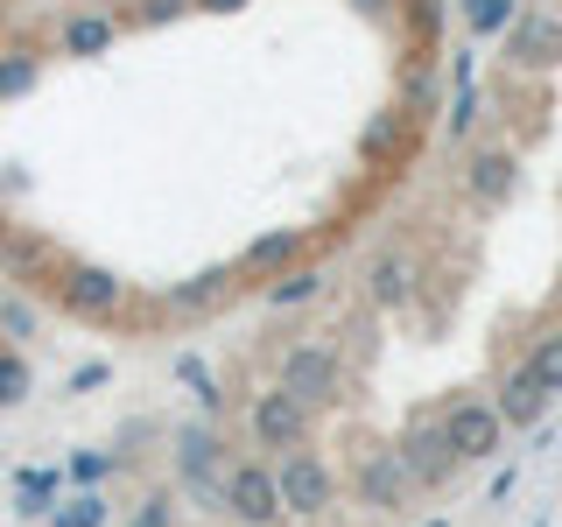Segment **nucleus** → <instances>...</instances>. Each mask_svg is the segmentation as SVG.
I'll use <instances>...</instances> for the list:
<instances>
[{
	"instance_id": "nucleus-9",
	"label": "nucleus",
	"mask_w": 562,
	"mask_h": 527,
	"mask_svg": "<svg viewBox=\"0 0 562 527\" xmlns=\"http://www.w3.org/2000/svg\"><path fill=\"white\" fill-rule=\"evenodd\" d=\"M506 64L514 70H555L562 64V22L541 8H527L514 29H506Z\"/></svg>"
},
{
	"instance_id": "nucleus-15",
	"label": "nucleus",
	"mask_w": 562,
	"mask_h": 527,
	"mask_svg": "<svg viewBox=\"0 0 562 527\" xmlns=\"http://www.w3.org/2000/svg\"><path fill=\"white\" fill-rule=\"evenodd\" d=\"M366 289H373V303H380V310H401V303L415 295V268H408L401 254H380V260H373V274H366Z\"/></svg>"
},
{
	"instance_id": "nucleus-1",
	"label": "nucleus",
	"mask_w": 562,
	"mask_h": 527,
	"mask_svg": "<svg viewBox=\"0 0 562 527\" xmlns=\"http://www.w3.org/2000/svg\"><path fill=\"white\" fill-rule=\"evenodd\" d=\"M57 303H64L70 316H85V324H105V316L127 303V281H120L113 268H92V260H64Z\"/></svg>"
},
{
	"instance_id": "nucleus-18",
	"label": "nucleus",
	"mask_w": 562,
	"mask_h": 527,
	"mask_svg": "<svg viewBox=\"0 0 562 527\" xmlns=\"http://www.w3.org/2000/svg\"><path fill=\"white\" fill-rule=\"evenodd\" d=\"M401 141H415V113H386V120H373V134H366V162H386V148L401 155Z\"/></svg>"
},
{
	"instance_id": "nucleus-26",
	"label": "nucleus",
	"mask_w": 562,
	"mask_h": 527,
	"mask_svg": "<svg viewBox=\"0 0 562 527\" xmlns=\"http://www.w3.org/2000/svg\"><path fill=\"white\" fill-rule=\"evenodd\" d=\"M408 29H415V43H436V29H443V0H408Z\"/></svg>"
},
{
	"instance_id": "nucleus-22",
	"label": "nucleus",
	"mask_w": 562,
	"mask_h": 527,
	"mask_svg": "<svg viewBox=\"0 0 562 527\" xmlns=\"http://www.w3.org/2000/svg\"><path fill=\"white\" fill-rule=\"evenodd\" d=\"M57 492H64V479H57V471H29V479H22V500H14V514H49V500H57Z\"/></svg>"
},
{
	"instance_id": "nucleus-5",
	"label": "nucleus",
	"mask_w": 562,
	"mask_h": 527,
	"mask_svg": "<svg viewBox=\"0 0 562 527\" xmlns=\"http://www.w3.org/2000/svg\"><path fill=\"white\" fill-rule=\"evenodd\" d=\"M120 35H127V14H113V8H70L64 22H57V57H70V64L113 57Z\"/></svg>"
},
{
	"instance_id": "nucleus-21",
	"label": "nucleus",
	"mask_w": 562,
	"mask_h": 527,
	"mask_svg": "<svg viewBox=\"0 0 562 527\" xmlns=\"http://www.w3.org/2000/svg\"><path fill=\"white\" fill-rule=\"evenodd\" d=\"M105 514H113V506H105L99 492H78V500H64L57 514H49V527H105Z\"/></svg>"
},
{
	"instance_id": "nucleus-12",
	"label": "nucleus",
	"mask_w": 562,
	"mask_h": 527,
	"mask_svg": "<svg viewBox=\"0 0 562 527\" xmlns=\"http://www.w3.org/2000/svg\"><path fill=\"white\" fill-rule=\"evenodd\" d=\"M514 183H520V162H514V148H479V155H471V169H464V190H471V204L499 211L506 198H514Z\"/></svg>"
},
{
	"instance_id": "nucleus-13",
	"label": "nucleus",
	"mask_w": 562,
	"mask_h": 527,
	"mask_svg": "<svg viewBox=\"0 0 562 527\" xmlns=\"http://www.w3.org/2000/svg\"><path fill=\"white\" fill-rule=\"evenodd\" d=\"M295 260H303V233L289 225V233H260L254 246H246V254H239V274H254V281H281V274L295 268Z\"/></svg>"
},
{
	"instance_id": "nucleus-7",
	"label": "nucleus",
	"mask_w": 562,
	"mask_h": 527,
	"mask_svg": "<svg viewBox=\"0 0 562 527\" xmlns=\"http://www.w3.org/2000/svg\"><path fill=\"white\" fill-rule=\"evenodd\" d=\"M254 444L260 450H303L310 444V401H295L289 386L254 401Z\"/></svg>"
},
{
	"instance_id": "nucleus-10",
	"label": "nucleus",
	"mask_w": 562,
	"mask_h": 527,
	"mask_svg": "<svg viewBox=\"0 0 562 527\" xmlns=\"http://www.w3.org/2000/svg\"><path fill=\"white\" fill-rule=\"evenodd\" d=\"M176 471H183V485H190V492H198V500H218V506H225V471H218V436H211V429H204V422H198V429H183V436H176Z\"/></svg>"
},
{
	"instance_id": "nucleus-24",
	"label": "nucleus",
	"mask_w": 562,
	"mask_h": 527,
	"mask_svg": "<svg viewBox=\"0 0 562 527\" xmlns=\"http://www.w3.org/2000/svg\"><path fill=\"white\" fill-rule=\"evenodd\" d=\"M520 22V0H471V29L479 35H506Z\"/></svg>"
},
{
	"instance_id": "nucleus-19",
	"label": "nucleus",
	"mask_w": 562,
	"mask_h": 527,
	"mask_svg": "<svg viewBox=\"0 0 562 527\" xmlns=\"http://www.w3.org/2000/svg\"><path fill=\"white\" fill-rule=\"evenodd\" d=\"M29 386H35L29 359H22L14 345H0V408H22V401H29Z\"/></svg>"
},
{
	"instance_id": "nucleus-31",
	"label": "nucleus",
	"mask_w": 562,
	"mask_h": 527,
	"mask_svg": "<svg viewBox=\"0 0 562 527\" xmlns=\"http://www.w3.org/2000/svg\"><path fill=\"white\" fill-rule=\"evenodd\" d=\"M246 0H198V14H239Z\"/></svg>"
},
{
	"instance_id": "nucleus-4",
	"label": "nucleus",
	"mask_w": 562,
	"mask_h": 527,
	"mask_svg": "<svg viewBox=\"0 0 562 527\" xmlns=\"http://www.w3.org/2000/svg\"><path fill=\"white\" fill-rule=\"evenodd\" d=\"M281 386H289L295 401H310V408H330V401L345 394V366L330 345H295L289 359H281Z\"/></svg>"
},
{
	"instance_id": "nucleus-25",
	"label": "nucleus",
	"mask_w": 562,
	"mask_h": 527,
	"mask_svg": "<svg viewBox=\"0 0 562 527\" xmlns=\"http://www.w3.org/2000/svg\"><path fill=\"white\" fill-rule=\"evenodd\" d=\"M218 289H233V274H225V268H211V274L190 281V289H176V310H198V303H211Z\"/></svg>"
},
{
	"instance_id": "nucleus-23",
	"label": "nucleus",
	"mask_w": 562,
	"mask_h": 527,
	"mask_svg": "<svg viewBox=\"0 0 562 527\" xmlns=\"http://www.w3.org/2000/svg\"><path fill=\"white\" fill-rule=\"evenodd\" d=\"M183 14H198V0H134L127 22L134 29H162V22H183Z\"/></svg>"
},
{
	"instance_id": "nucleus-14",
	"label": "nucleus",
	"mask_w": 562,
	"mask_h": 527,
	"mask_svg": "<svg viewBox=\"0 0 562 527\" xmlns=\"http://www.w3.org/2000/svg\"><path fill=\"white\" fill-rule=\"evenodd\" d=\"M492 408H499L506 429H535V422L549 415V386H535L527 373H506V386H499V401H492Z\"/></svg>"
},
{
	"instance_id": "nucleus-27",
	"label": "nucleus",
	"mask_w": 562,
	"mask_h": 527,
	"mask_svg": "<svg viewBox=\"0 0 562 527\" xmlns=\"http://www.w3.org/2000/svg\"><path fill=\"white\" fill-rule=\"evenodd\" d=\"M176 373H183L190 386H198V401H204V408H211V415H218V401H225V394H218V380H211V373H204V366H198V359H176Z\"/></svg>"
},
{
	"instance_id": "nucleus-11",
	"label": "nucleus",
	"mask_w": 562,
	"mask_h": 527,
	"mask_svg": "<svg viewBox=\"0 0 562 527\" xmlns=\"http://www.w3.org/2000/svg\"><path fill=\"white\" fill-rule=\"evenodd\" d=\"M408 492H415V479H408V464H401V450H373L359 464V500L373 506V514H401Z\"/></svg>"
},
{
	"instance_id": "nucleus-32",
	"label": "nucleus",
	"mask_w": 562,
	"mask_h": 527,
	"mask_svg": "<svg viewBox=\"0 0 562 527\" xmlns=\"http://www.w3.org/2000/svg\"><path fill=\"white\" fill-rule=\"evenodd\" d=\"M359 8H366V14H386V0H359Z\"/></svg>"
},
{
	"instance_id": "nucleus-3",
	"label": "nucleus",
	"mask_w": 562,
	"mask_h": 527,
	"mask_svg": "<svg viewBox=\"0 0 562 527\" xmlns=\"http://www.w3.org/2000/svg\"><path fill=\"white\" fill-rule=\"evenodd\" d=\"M274 479H281V506H289L295 520H316L330 500H338V479H330V464L316 450H289L274 464Z\"/></svg>"
},
{
	"instance_id": "nucleus-8",
	"label": "nucleus",
	"mask_w": 562,
	"mask_h": 527,
	"mask_svg": "<svg viewBox=\"0 0 562 527\" xmlns=\"http://www.w3.org/2000/svg\"><path fill=\"white\" fill-rule=\"evenodd\" d=\"M401 464H408V479L415 485H450V471L464 464V457L450 450V436H443V422H415L408 436H401Z\"/></svg>"
},
{
	"instance_id": "nucleus-30",
	"label": "nucleus",
	"mask_w": 562,
	"mask_h": 527,
	"mask_svg": "<svg viewBox=\"0 0 562 527\" xmlns=\"http://www.w3.org/2000/svg\"><path fill=\"white\" fill-rule=\"evenodd\" d=\"M127 527H169V492H155V500H140Z\"/></svg>"
},
{
	"instance_id": "nucleus-2",
	"label": "nucleus",
	"mask_w": 562,
	"mask_h": 527,
	"mask_svg": "<svg viewBox=\"0 0 562 527\" xmlns=\"http://www.w3.org/2000/svg\"><path fill=\"white\" fill-rule=\"evenodd\" d=\"M225 514H233L239 527H274L289 506H281V479H274V464H233L225 471Z\"/></svg>"
},
{
	"instance_id": "nucleus-17",
	"label": "nucleus",
	"mask_w": 562,
	"mask_h": 527,
	"mask_svg": "<svg viewBox=\"0 0 562 527\" xmlns=\"http://www.w3.org/2000/svg\"><path fill=\"white\" fill-rule=\"evenodd\" d=\"M520 373L535 386H549V394H562V330H549V338H535L520 351Z\"/></svg>"
},
{
	"instance_id": "nucleus-28",
	"label": "nucleus",
	"mask_w": 562,
	"mask_h": 527,
	"mask_svg": "<svg viewBox=\"0 0 562 527\" xmlns=\"http://www.w3.org/2000/svg\"><path fill=\"white\" fill-rule=\"evenodd\" d=\"M105 471H113V457H105V450H85V457H70V479H78V485H99Z\"/></svg>"
},
{
	"instance_id": "nucleus-33",
	"label": "nucleus",
	"mask_w": 562,
	"mask_h": 527,
	"mask_svg": "<svg viewBox=\"0 0 562 527\" xmlns=\"http://www.w3.org/2000/svg\"><path fill=\"white\" fill-rule=\"evenodd\" d=\"M429 527H450V520H429Z\"/></svg>"
},
{
	"instance_id": "nucleus-20",
	"label": "nucleus",
	"mask_w": 562,
	"mask_h": 527,
	"mask_svg": "<svg viewBox=\"0 0 562 527\" xmlns=\"http://www.w3.org/2000/svg\"><path fill=\"white\" fill-rule=\"evenodd\" d=\"M316 289H324V274H316V268H289L281 281H268V303L274 310H295V303H310Z\"/></svg>"
},
{
	"instance_id": "nucleus-6",
	"label": "nucleus",
	"mask_w": 562,
	"mask_h": 527,
	"mask_svg": "<svg viewBox=\"0 0 562 527\" xmlns=\"http://www.w3.org/2000/svg\"><path fill=\"white\" fill-rule=\"evenodd\" d=\"M443 436H450V450L464 457V464H485V457H499L506 422H499L492 401H450V408H443Z\"/></svg>"
},
{
	"instance_id": "nucleus-29",
	"label": "nucleus",
	"mask_w": 562,
	"mask_h": 527,
	"mask_svg": "<svg viewBox=\"0 0 562 527\" xmlns=\"http://www.w3.org/2000/svg\"><path fill=\"white\" fill-rule=\"evenodd\" d=\"M0 338H29V303H14V295H8V303H0Z\"/></svg>"
},
{
	"instance_id": "nucleus-34",
	"label": "nucleus",
	"mask_w": 562,
	"mask_h": 527,
	"mask_svg": "<svg viewBox=\"0 0 562 527\" xmlns=\"http://www.w3.org/2000/svg\"><path fill=\"white\" fill-rule=\"evenodd\" d=\"M0 345H8V338H0Z\"/></svg>"
},
{
	"instance_id": "nucleus-16",
	"label": "nucleus",
	"mask_w": 562,
	"mask_h": 527,
	"mask_svg": "<svg viewBox=\"0 0 562 527\" xmlns=\"http://www.w3.org/2000/svg\"><path fill=\"white\" fill-rule=\"evenodd\" d=\"M35 78H43V57H35L29 43L0 49V105H8V99H29V92H35Z\"/></svg>"
}]
</instances>
